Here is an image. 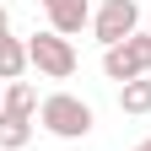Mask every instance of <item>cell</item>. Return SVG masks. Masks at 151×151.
Segmentation results:
<instances>
[{
  "label": "cell",
  "mask_w": 151,
  "mask_h": 151,
  "mask_svg": "<svg viewBox=\"0 0 151 151\" xmlns=\"http://www.w3.org/2000/svg\"><path fill=\"white\" fill-rule=\"evenodd\" d=\"M92 124H97V113H92V103L76 97V92H49L38 103V129H49L54 140H86Z\"/></svg>",
  "instance_id": "cell-1"
},
{
  "label": "cell",
  "mask_w": 151,
  "mask_h": 151,
  "mask_svg": "<svg viewBox=\"0 0 151 151\" xmlns=\"http://www.w3.org/2000/svg\"><path fill=\"white\" fill-rule=\"evenodd\" d=\"M27 65L43 76V81H70L81 60H76V43H70V38H60V32L43 27V32L27 38Z\"/></svg>",
  "instance_id": "cell-2"
},
{
  "label": "cell",
  "mask_w": 151,
  "mask_h": 151,
  "mask_svg": "<svg viewBox=\"0 0 151 151\" xmlns=\"http://www.w3.org/2000/svg\"><path fill=\"white\" fill-rule=\"evenodd\" d=\"M103 76H108V81H119V86L151 76V32H135V38H124V43L103 49Z\"/></svg>",
  "instance_id": "cell-3"
},
{
  "label": "cell",
  "mask_w": 151,
  "mask_h": 151,
  "mask_svg": "<svg viewBox=\"0 0 151 151\" xmlns=\"http://www.w3.org/2000/svg\"><path fill=\"white\" fill-rule=\"evenodd\" d=\"M140 32V0H103L97 11H92V38H97L103 49L124 43V38Z\"/></svg>",
  "instance_id": "cell-4"
},
{
  "label": "cell",
  "mask_w": 151,
  "mask_h": 151,
  "mask_svg": "<svg viewBox=\"0 0 151 151\" xmlns=\"http://www.w3.org/2000/svg\"><path fill=\"white\" fill-rule=\"evenodd\" d=\"M49 32L60 38H76L81 27H92V0H49Z\"/></svg>",
  "instance_id": "cell-5"
},
{
  "label": "cell",
  "mask_w": 151,
  "mask_h": 151,
  "mask_svg": "<svg viewBox=\"0 0 151 151\" xmlns=\"http://www.w3.org/2000/svg\"><path fill=\"white\" fill-rule=\"evenodd\" d=\"M22 70H32L27 65V38H0V86L22 81Z\"/></svg>",
  "instance_id": "cell-6"
},
{
  "label": "cell",
  "mask_w": 151,
  "mask_h": 151,
  "mask_svg": "<svg viewBox=\"0 0 151 151\" xmlns=\"http://www.w3.org/2000/svg\"><path fill=\"white\" fill-rule=\"evenodd\" d=\"M32 140V119L27 113H6L0 108V151H22Z\"/></svg>",
  "instance_id": "cell-7"
},
{
  "label": "cell",
  "mask_w": 151,
  "mask_h": 151,
  "mask_svg": "<svg viewBox=\"0 0 151 151\" xmlns=\"http://www.w3.org/2000/svg\"><path fill=\"white\" fill-rule=\"evenodd\" d=\"M119 108H124V113H151V76L119 86Z\"/></svg>",
  "instance_id": "cell-8"
},
{
  "label": "cell",
  "mask_w": 151,
  "mask_h": 151,
  "mask_svg": "<svg viewBox=\"0 0 151 151\" xmlns=\"http://www.w3.org/2000/svg\"><path fill=\"white\" fill-rule=\"evenodd\" d=\"M6 113L38 119V92H32V81H11V86H6Z\"/></svg>",
  "instance_id": "cell-9"
},
{
  "label": "cell",
  "mask_w": 151,
  "mask_h": 151,
  "mask_svg": "<svg viewBox=\"0 0 151 151\" xmlns=\"http://www.w3.org/2000/svg\"><path fill=\"white\" fill-rule=\"evenodd\" d=\"M0 38H11V11L0 6Z\"/></svg>",
  "instance_id": "cell-10"
},
{
  "label": "cell",
  "mask_w": 151,
  "mask_h": 151,
  "mask_svg": "<svg viewBox=\"0 0 151 151\" xmlns=\"http://www.w3.org/2000/svg\"><path fill=\"white\" fill-rule=\"evenodd\" d=\"M135 151H151V135H146V140H140V146H135Z\"/></svg>",
  "instance_id": "cell-11"
},
{
  "label": "cell",
  "mask_w": 151,
  "mask_h": 151,
  "mask_svg": "<svg viewBox=\"0 0 151 151\" xmlns=\"http://www.w3.org/2000/svg\"><path fill=\"white\" fill-rule=\"evenodd\" d=\"M0 108H6V86H0Z\"/></svg>",
  "instance_id": "cell-12"
},
{
  "label": "cell",
  "mask_w": 151,
  "mask_h": 151,
  "mask_svg": "<svg viewBox=\"0 0 151 151\" xmlns=\"http://www.w3.org/2000/svg\"><path fill=\"white\" fill-rule=\"evenodd\" d=\"M43 6H49V0H43Z\"/></svg>",
  "instance_id": "cell-13"
}]
</instances>
